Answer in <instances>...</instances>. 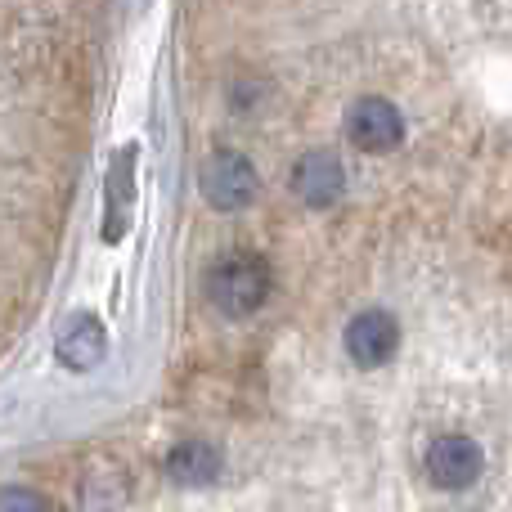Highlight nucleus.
<instances>
[{"mask_svg": "<svg viewBox=\"0 0 512 512\" xmlns=\"http://www.w3.org/2000/svg\"><path fill=\"white\" fill-rule=\"evenodd\" d=\"M207 297L230 319L252 315V310H261L265 297H270V265L248 252L225 256V261H216L212 274H207Z\"/></svg>", "mask_w": 512, "mask_h": 512, "instance_id": "obj_1", "label": "nucleus"}, {"mask_svg": "<svg viewBox=\"0 0 512 512\" xmlns=\"http://www.w3.org/2000/svg\"><path fill=\"white\" fill-rule=\"evenodd\" d=\"M198 189H203V198L216 207V212H239V207H248L256 198L261 180H256V167L243 158V153L221 149L203 162V171H198Z\"/></svg>", "mask_w": 512, "mask_h": 512, "instance_id": "obj_2", "label": "nucleus"}, {"mask_svg": "<svg viewBox=\"0 0 512 512\" xmlns=\"http://www.w3.org/2000/svg\"><path fill=\"white\" fill-rule=\"evenodd\" d=\"M346 135L360 153H391L400 140H405V117L391 99L364 95L346 108Z\"/></svg>", "mask_w": 512, "mask_h": 512, "instance_id": "obj_3", "label": "nucleus"}, {"mask_svg": "<svg viewBox=\"0 0 512 512\" xmlns=\"http://www.w3.org/2000/svg\"><path fill=\"white\" fill-rule=\"evenodd\" d=\"M481 450L477 441H468V436L450 432V436H436L432 445H427V481H432L436 490H468L472 481L481 477Z\"/></svg>", "mask_w": 512, "mask_h": 512, "instance_id": "obj_4", "label": "nucleus"}, {"mask_svg": "<svg viewBox=\"0 0 512 512\" xmlns=\"http://www.w3.org/2000/svg\"><path fill=\"white\" fill-rule=\"evenodd\" d=\"M135 158H140V144H122L108 167L104 180V243H122L131 230V203H135Z\"/></svg>", "mask_w": 512, "mask_h": 512, "instance_id": "obj_5", "label": "nucleus"}, {"mask_svg": "<svg viewBox=\"0 0 512 512\" xmlns=\"http://www.w3.org/2000/svg\"><path fill=\"white\" fill-rule=\"evenodd\" d=\"M396 346H400V328L387 310H360L346 324V355L360 369H382L396 355Z\"/></svg>", "mask_w": 512, "mask_h": 512, "instance_id": "obj_6", "label": "nucleus"}, {"mask_svg": "<svg viewBox=\"0 0 512 512\" xmlns=\"http://www.w3.org/2000/svg\"><path fill=\"white\" fill-rule=\"evenodd\" d=\"M292 194L306 207H333L346 194V171L333 153H306L292 167Z\"/></svg>", "mask_w": 512, "mask_h": 512, "instance_id": "obj_7", "label": "nucleus"}, {"mask_svg": "<svg viewBox=\"0 0 512 512\" xmlns=\"http://www.w3.org/2000/svg\"><path fill=\"white\" fill-rule=\"evenodd\" d=\"M104 351H108V333L95 315H72L68 324L59 328V337H54L59 364H68V369H77V373L99 369V364H104Z\"/></svg>", "mask_w": 512, "mask_h": 512, "instance_id": "obj_8", "label": "nucleus"}, {"mask_svg": "<svg viewBox=\"0 0 512 512\" xmlns=\"http://www.w3.org/2000/svg\"><path fill=\"white\" fill-rule=\"evenodd\" d=\"M167 477L185 490H198V486H212L221 477V454L203 441H185L167 454Z\"/></svg>", "mask_w": 512, "mask_h": 512, "instance_id": "obj_9", "label": "nucleus"}, {"mask_svg": "<svg viewBox=\"0 0 512 512\" xmlns=\"http://www.w3.org/2000/svg\"><path fill=\"white\" fill-rule=\"evenodd\" d=\"M0 512H45V499L27 486H9L5 499H0Z\"/></svg>", "mask_w": 512, "mask_h": 512, "instance_id": "obj_10", "label": "nucleus"}]
</instances>
